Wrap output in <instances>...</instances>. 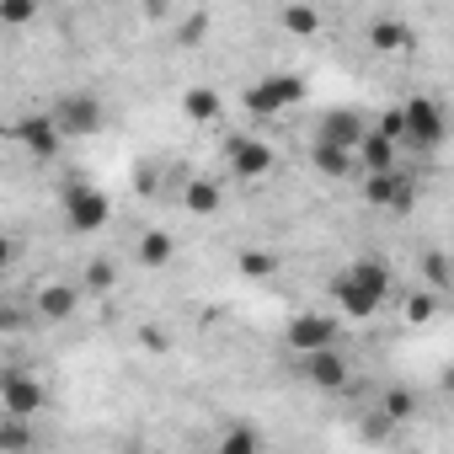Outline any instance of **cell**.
<instances>
[{"mask_svg":"<svg viewBox=\"0 0 454 454\" xmlns=\"http://www.w3.org/2000/svg\"><path fill=\"white\" fill-rule=\"evenodd\" d=\"M390 289H395V273H390L385 257H358L353 268H342V273L332 278V300L342 305L348 321H369V316L390 300Z\"/></svg>","mask_w":454,"mask_h":454,"instance_id":"cell-1","label":"cell"},{"mask_svg":"<svg viewBox=\"0 0 454 454\" xmlns=\"http://www.w3.org/2000/svg\"><path fill=\"white\" fill-rule=\"evenodd\" d=\"M49 118H54V129H59L65 139H91L107 113H102V97H91V91H65V97L49 107Z\"/></svg>","mask_w":454,"mask_h":454,"instance_id":"cell-2","label":"cell"},{"mask_svg":"<svg viewBox=\"0 0 454 454\" xmlns=\"http://www.w3.org/2000/svg\"><path fill=\"white\" fill-rule=\"evenodd\" d=\"M0 406H6V422H33L43 411V380L33 369H6L0 374Z\"/></svg>","mask_w":454,"mask_h":454,"instance_id":"cell-3","label":"cell"},{"mask_svg":"<svg viewBox=\"0 0 454 454\" xmlns=\"http://www.w3.org/2000/svg\"><path fill=\"white\" fill-rule=\"evenodd\" d=\"M305 102V81L300 75H262L257 86H247V113L252 118H278L289 107Z\"/></svg>","mask_w":454,"mask_h":454,"instance_id":"cell-4","label":"cell"},{"mask_svg":"<svg viewBox=\"0 0 454 454\" xmlns=\"http://www.w3.org/2000/svg\"><path fill=\"white\" fill-rule=\"evenodd\" d=\"M337 342H342V321H337L332 310H300V316L289 321V348H294V358L326 353V348H337Z\"/></svg>","mask_w":454,"mask_h":454,"instance_id":"cell-5","label":"cell"},{"mask_svg":"<svg viewBox=\"0 0 454 454\" xmlns=\"http://www.w3.org/2000/svg\"><path fill=\"white\" fill-rule=\"evenodd\" d=\"M59 208H65V224H70V231H81V236H86V231H102L107 214H113L107 192L91 187V182H70L65 198H59Z\"/></svg>","mask_w":454,"mask_h":454,"instance_id":"cell-6","label":"cell"},{"mask_svg":"<svg viewBox=\"0 0 454 454\" xmlns=\"http://www.w3.org/2000/svg\"><path fill=\"white\" fill-rule=\"evenodd\" d=\"M401 107H406V139H411L417 150L443 145V134H449V113H443L438 97H411V102H401Z\"/></svg>","mask_w":454,"mask_h":454,"instance_id":"cell-7","label":"cell"},{"mask_svg":"<svg viewBox=\"0 0 454 454\" xmlns=\"http://www.w3.org/2000/svg\"><path fill=\"white\" fill-rule=\"evenodd\" d=\"M224 171L241 176V182H262L273 171V145L257 139V134H236L231 145H224Z\"/></svg>","mask_w":454,"mask_h":454,"instance_id":"cell-8","label":"cell"},{"mask_svg":"<svg viewBox=\"0 0 454 454\" xmlns=\"http://www.w3.org/2000/svg\"><path fill=\"white\" fill-rule=\"evenodd\" d=\"M300 374H305V385H316V390H326V395H337V390L353 385V364H348L342 348H326V353L300 358Z\"/></svg>","mask_w":454,"mask_h":454,"instance_id":"cell-9","label":"cell"},{"mask_svg":"<svg viewBox=\"0 0 454 454\" xmlns=\"http://www.w3.org/2000/svg\"><path fill=\"white\" fill-rule=\"evenodd\" d=\"M12 139H17V145H27V150H33L38 160H54V155H59V139H65V134L54 129V118H49V113H33V118L12 123Z\"/></svg>","mask_w":454,"mask_h":454,"instance_id":"cell-10","label":"cell"},{"mask_svg":"<svg viewBox=\"0 0 454 454\" xmlns=\"http://www.w3.org/2000/svg\"><path fill=\"white\" fill-rule=\"evenodd\" d=\"M369 129H374V123H364L358 113H326L316 139H321V145H337V150H353V155H358V145L369 139Z\"/></svg>","mask_w":454,"mask_h":454,"instance_id":"cell-11","label":"cell"},{"mask_svg":"<svg viewBox=\"0 0 454 454\" xmlns=\"http://www.w3.org/2000/svg\"><path fill=\"white\" fill-rule=\"evenodd\" d=\"M364 198H369L374 208H390V214H401V208H411V182H406V171L364 176Z\"/></svg>","mask_w":454,"mask_h":454,"instance_id":"cell-12","label":"cell"},{"mask_svg":"<svg viewBox=\"0 0 454 454\" xmlns=\"http://www.w3.org/2000/svg\"><path fill=\"white\" fill-rule=\"evenodd\" d=\"M182 118H187V123H198V129L219 123V118H224L219 91H214V86H187V91H182Z\"/></svg>","mask_w":454,"mask_h":454,"instance_id":"cell-13","label":"cell"},{"mask_svg":"<svg viewBox=\"0 0 454 454\" xmlns=\"http://www.w3.org/2000/svg\"><path fill=\"white\" fill-rule=\"evenodd\" d=\"M219 203H224V187L214 176H187V187H182V208L187 214L208 219V214H219Z\"/></svg>","mask_w":454,"mask_h":454,"instance_id":"cell-14","label":"cell"},{"mask_svg":"<svg viewBox=\"0 0 454 454\" xmlns=\"http://www.w3.org/2000/svg\"><path fill=\"white\" fill-rule=\"evenodd\" d=\"M358 171H364V176H385V171H401V166H395V145H390L385 134H374V129H369V139L358 145Z\"/></svg>","mask_w":454,"mask_h":454,"instance_id":"cell-15","label":"cell"},{"mask_svg":"<svg viewBox=\"0 0 454 454\" xmlns=\"http://www.w3.org/2000/svg\"><path fill=\"white\" fill-rule=\"evenodd\" d=\"M310 166H316L321 176H332V182H342V176H364L353 150H337V145H321V139H316V150H310Z\"/></svg>","mask_w":454,"mask_h":454,"instance_id":"cell-16","label":"cell"},{"mask_svg":"<svg viewBox=\"0 0 454 454\" xmlns=\"http://www.w3.org/2000/svg\"><path fill=\"white\" fill-rule=\"evenodd\" d=\"M75 305H81V289H70V284H43L38 289V316L43 321H70Z\"/></svg>","mask_w":454,"mask_h":454,"instance_id":"cell-17","label":"cell"},{"mask_svg":"<svg viewBox=\"0 0 454 454\" xmlns=\"http://www.w3.org/2000/svg\"><path fill=\"white\" fill-rule=\"evenodd\" d=\"M214 454H262V433L252 422H224L214 438Z\"/></svg>","mask_w":454,"mask_h":454,"instance_id":"cell-18","label":"cell"},{"mask_svg":"<svg viewBox=\"0 0 454 454\" xmlns=\"http://www.w3.org/2000/svg\"><path fill=\"white\" fill-rule=\"evenodd\" d=\"M369 49H380V54H406V49H411V27L395 22V17H380V22L369 27Z\"/></svg>","mask_w":454,"mask_h":454,"instance_id":"cell-19","label":"cell"},{"mask_svg":"<svg viewBox=\"0 0 454 454\" xmlns=\"http://www.w3.org/2000/svg\"><path fill=\"white\" fill-rule=\"evenodd\" d=\"M134 257H139V268H166L176 257V236L171 231H145L139 247H134Z\"/></svg>","mask_w":454,"mask_h":454,"instance_id":"cell-20","label":"cell"},{"mask_svg":"<svg viewBox=\"0 0 454 454\" xmlns=\"http://www.w3.org/2000/svg\"><path fill=\"white\" fill-rule=\"evenodd\" d=\"M417 268H422V289H433V294H443V289L454 284V268H449V257H443V252H422V257H417Z\"/></svg>","mask_w":454,"mask_h":454,"instance_id":"cell-21","label":"cell"},{"mask_svg":"<svg viewBox=\"0 0 454 454\" xmlns=\"http://www.w3.org/2000/svg\"><path fill=\"white\" fill-rule=\"evenodd\" d=\"M433 316H438V294H433V289H411V294L401 300V321H406V326H427Z\"/></svg>","mask_w":454,"mask_h":454,"instance_id":"cell-22","label":"cell"},{"mask_svg":"<svg viewBox=\"0 0 454 454\" xmlns=\"http://www.w3.org/2000/svg\"><path fill=\"white\" fill-rule=\"evenodd\" d=\"M278 22H284V33H294V38L321 33V12H316V6H284V12H278Z\"/></svg>","mask_w":454,"mask_h":454,"instance_id":"cell-23","label":"cell"},{"mask_svg":"<svg viewBox=\"0 0 454 454\" xmlns=\"http://www.w3.org/2000/svg\"><path fill=\"white\" fill-rule=\"evenodd\" d=\"M411 411H417V395H411V390H401V385H390V390L380 395V417H385L390 427H395V422H406Z\"/></svg>","mask_w":454,"mask_h":454,"instance_id":"cell-24","label":"cell"},{"mask_svg":"<svg viewBox=\"0 0 454 454\" xmlns=\"http://www.w3.org/2000/svg\"><path fill=\"white\" fill-rule=\"evenodd\" d=\"M241 273H247V278H273V273H278V257L262 252V247H247V252H241Z\"/></svg>","mask_w":454,"mask_h":454,"instance_id":"cell-25","label":"cell"},{"mask_svg":"<svg viewBox=\"0 0 454 454\" xmlns=\"http://www.w3.org/2000/svg\"><path fill=\"white\" fill-rule=\"evenodd\" d=\"M374 134H385L390 145H401V139H406V107H385V113L374 118Z\"/></svg>","mask_w":454,"mask_h":454,"instance_id":"cell-26","label":"cell"},{"mask_svg":"<svg viewBox=\"0 0 454 454\" xmlns=\"http://www.w3.org/2000/svg\"><path fill=\"white\" fill-rule=\"evenodd\" d=\"M33 17H38V6H27V0H6V6H0V22H12V27H22Z\"/></svg>","mask_w":454,"mask_h":454,"instance_id":"cell-27","label":"cell"},{"mask_svg":"<svg viewBox=\"0 0 454 454\" xmlns=\"http://www.w3.org/2000/svg\"><path fill=\"white\" fill-rule=\"evenodd\" d=\"M0 449H6V454H22V449H27V422H6V433H0Z\"/></svg>","mask_w":454,"mask_h":454,"instance_id":"cell-28","label":"cell"},{"mask_svg":"<svg viewBox=\"0 0 454 454\" xmlns=\"http://www.w3.org/2000/svg\"><path fill=\"white\" fill-rule=\"evenodd\" d=\"M208 33V17H187L182 22V33H176V43H187V49H198V38Z\"/></svg>","mask_w":454,"mask_h":454,"instance_id":"cell-29","label":"cell"},{"mask_svg":"<svg viewBox=\"0 0 454 454\" xmlns=\"http://www.w3.org/2000/svg\"><path fill=\"white\" fill-rule=\"evenodd\" d=\"M86 289H113V268H107V262H91V273H86Z\"/></svg>","mask_w":454,"mask_h":454,"instance_id":"cell-30","label":"cell"},{"mask_svg":"<svg viewBox=\"0 0 454 454\" xmlns=\"http://www.w3.org/2000/svg\"><path fill=\"white\" fill-rule=\"evenodd\" d=\"M443 390H449V395H454V369H443Z\"/></svg>","mask_w":454,"mask_h":454,"instance_id":"cell-31","label":"cell"},{"mask_svg":"<svg viewBox=\"0 0 454 454\" xmlns=\"http://www.w3.org/2000/svg\"><path fill=\"white\" fill-rule=\"evenodd\" d=\"M118 454H145V449H118Z\"/></svg>","mask_w":454,"mask_h":454,"instance_id":"cell-32","label":"cell"}]
</instances>
